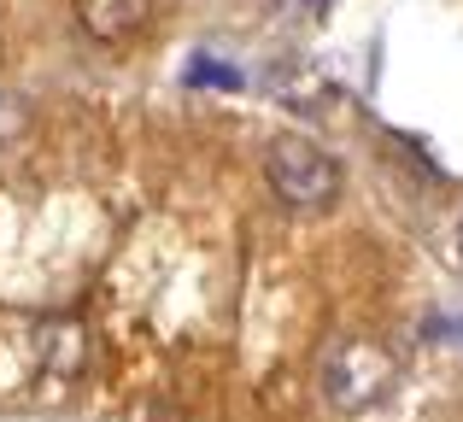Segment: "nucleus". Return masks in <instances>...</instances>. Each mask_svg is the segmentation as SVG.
Here are the masks:
<instances>
[{"mask_svg": "<svg viewBox=\"0 0 463 422\" xmlns=\"http://www.w3.org/2000/svg\"><path fill=\"white\" fill-rule=\"evenodd\" d=\"M270 6H276V12H323L328 0H270Z\"/></svg>", "mask_w": 463, "mask_h": 422, "instance_id": "nucleus-5", "label": "nucleus"}, {"mask_svg": "<svg viewBox=\"0 0 463 422\" xmlns=\"http://www.w3.org/2000/svg\"><path fill=\"white\" fill-rule=\"evenodd\" d=\"M71 6H77L82 35H94V42H106V47H124L129 35H141L153 0H71Z\"/></svg>", "mask_w": 463, "mask_h": 422, "instance_id": "nucleus-3", "label": "nucleus"}, {"mask_svg": "<svg viewBox=\"0 0 463 422\" xmlns=\"http://www.w3.org/2000/svg\"><path fill=\"white\" fill-rule=\"evenodd\" d=\"M42 364L65 381L82 376V364H89V334H82L77 323H47L42 329Z\"/></svg>", "mask_w": 463, "mask_h": 422, "instance_id": "nucleus-4", "label": "nucleus"}, {"mask_svg": "<svg viewBox=\"0 0 463 422\" xmlns=\"http://www.w3.org/2000/svg\"><path fill=\"white\" fill-rule=\"evenodd\" d=\"M452 258H458V270H463V211H458V223H452Z\"/></svg>", "mask_w": 463, "mask_h": 422, "instance_id": "nucleus-6", "label": "nucleus"}, {"mask_svg": "<svg viewBox=\"0 0 463 422\" xmlns=\"http://www.w3.org/2000/svg\"><path fill=\"white\" fill-rule=\"evenodd\" d=\"M393 388H399L393 346L375 341V334H364V329L335 334V341L323 346V358H317V393H323L328 411H340V417L375 411Z\"/></svg>", "mask_w": 463, "mask_h": 422, "instance_id": "nucleus-1", "label": "nucleus"}, {"mask_svg": "<svg viewBox=\"0 0 463 422\" xmlns=\"http://www.w3.org/2000/svg\"><path fill=\"white\" fill-rule=\"evenodd\" d=\"M264 183L282 206L294 211H328L340 200V159H328L317 141L306 136H276L270 153H264Z\"/></svg>", "mask_w": 463, "mask_h": 422, "instance_id": "nucleus-2", "label": "nucleus"}]
</instances>
